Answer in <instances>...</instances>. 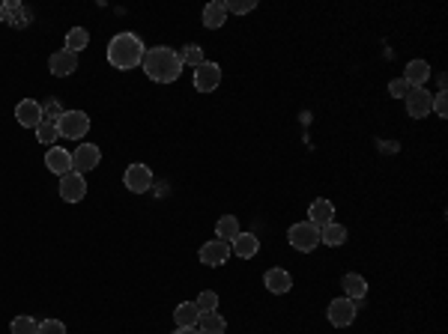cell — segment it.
<instances>
[{
    "mask_svg": "<svg viewBox=\"0 0 448 334\" xmlns=\"http://www.w3.org/2000/svg\"><path fill=\"white\" fill-rule=\"evenodd\" d=\"M227 24V9H224V0H212V3L203 6V27L210 30H218V27Z\"/></svg>",
    "mask_w": 448,
    "mask_h": 334,
    "instance_id": "cell-20",
    "label": "cell"
},
{
    "mask_svg": "<svg viewBox=\"0 0 448 334\" xmlns=\"http://www.w3.org/2000/svg\"><path fill=\"white\" fill-rule=\"evenodd\" d=\"M33 132H36V140H39V143H57V138H60L57 125H54V123H39Z\"/></svg>",
    "mask_w": 448,
    "mask_h": 334,
    "instance_id": "cell-30",
    "label": "cell"
},
{
    "mask_svg": "<svg viewBox=\"0 0 448 334\" xmlns=\"http://www.w3.org/2000/svg\"><path fill=\"white\" fill-rule=\"evenodd\" d=\"M308 221L314 227H326V224L335 221V203L326 200V197H320V200H314L308 206Z\"/></svg>",
    "mask_w": 448,
    "mask_h": 334,
    "instance_id": "cell-15",
    "label": "cell"
},
{
    "mask_svg": "<svg viewBox=\"0 0 448 334\" xmlns=\"http://www.w3.org/2000/svg\"><path fill=\"white\" fill-rule=\"evenodd\" d=\"M230 254H233V251H230L227 242L212 239V242H206V245L201 248V254H197V257H201L203 266H224L230 260Z\"/></svg>",
    "mask_w": 448,
    "mask_h": 334,
    "instance_id": "cell-11",
    "label": "cell"
},
{
    "mask_svg": "<svg viewBox=\"0 0 448 334\" xmlns=\"http://www.w3.org/2000/svg\"><path fill=\"white\" fill-rule=\"evenodd\" d=\"M356 311H358L356 302H349V299H335V302H329L326 317H329V322H332L335 328H347V326H353Z\"/></svg>",
    "mask_w": 448,
    "mask_h": 334,
    "instance_id": "cell-7",
    "label": "cell"
},
{
    "mask_svg": "<svg viewBox=\"0 0 448 334\" xmlns=\"http://www.w3.org/2000/svg\"><path fill=\"white\" fill-rule=\"evenodd\" d=\"M221 84V66L218 63H201V66L194 69V90L197 93H212L215 87Z\"/></svg>",
    "mask_w": 448,
    "mask_h": 334,
    "instance_id": "cell-8",
    "label": "cell"
},
{
    "mask_svg": "<svg viewBox=\"0 0 448 334\" xmlns=\"http://www.w3.org/2000/svg\"><path fill=\"white\" fill-rule=\"evenodd\" d=\"M143 72H147L150 81H156V84H174V81L183 75V60H179V54L174 48H167V45H156V48H147L143 54Z\"/></svg>",
    "mask_w": 448,
    "mask_h": 334,
    "instance_id": "cell-1",
    "label": "cell"
},
{
    "mask_svg": "<svg viewBox=\"0 0 448 334\" xmlns=\"http://www.w3.org/2000/svg\"><path fill=\"white\" fill-rule=\"evenodd\" d=\"M230 251L239 260H251V257H257V251H260V239L254 236V233H239V236L233 239Z\"/></svg>",
    "mask_w": 448,
    "mask_h": 334,
    "instance_id": "cell-19",
    "label": "cell"
},
{
    "mask_svg": "<svg viewBox=\"0 0 448 334\" xmlns=\"http://www.w3.org/2000/svg\"><path fill=\"white\" fill-rule=\"evenodd\" d=\"M430 111H434L436 116H445L448 114V96L445 93H436L434 102H430Z\"/></svg>",
    "mask_w": 448,
    "mask_h": 334,
    "instance_id": "cell-35",
    "label": "cell"
},
{
    "mask_svg": "<svg viewBox=\"0 0 448 334\" xmlns=\"http://www.w3.org/2000/svg\"><path fill=\"white\" fill-rule=\"evenodd\" d=\"M143 54H147V48H143L141 36H134V33H116L108 42V63L120 72L138 69L143 63Z\"/></svg>",
    "mask_w": 448,
    "mask_h": 334,
    "instance_id": "cell-2",
    "label": "cell"
},
{
    "mask_svg": "<svg viewBox=\"0 0 448 334\" xmlns=\"http://www.w3.org/2000/svg\"><path fill=\"white\" fill-rule=\"evenodd\" d=\"M403 102H407V114L412 120H425V116H430V102H434V96H430L425 87H412Z\"/></svg>",
    "mask_w": 448,
    "mask_h": 334,
    "instance_id": "cell-10",
    "label": "cell"
},
{
    "mask_svg": "<svg viewBox=\"0 0 448 334\" xmlns=\"http://www.w3.org/2000/svg\"><path fill=\"white\" fill-rule=\"evenodd\" d=\"M39 334H66V326L60 320H42L39 322Z\"/></svg>",
    "mask_w": 448,
    "mask_h": 334,
    "instance_id": "cell-34",
    "label": "cell"
},
{
    "mask_svg": "<svg viewBox=\"0 0 448 334\" xmlns=\"http://www.w3.org/2000/svg\"><path fill=\"white\" fill-rule=\"evenodd\" d=\"M9 328H12V334H39V322L33 317H15Z\"/></svg>",
    "mask_w": 448,
    "mask_h": 334,
    "instance_id": "cell-28",
    "label": "cell"
},
{
    "mask_svg": "<svg viewBox=\"0 0 448 334\" xmlns=\"http://www.w3.org/2000/svg\"><path fill=\"white\" fill-rule=\"evenodd\" d=\"M287 239L299 254H311L314 248H320V227H314L311 221H299L287 230Z\"/></svg>",
    "mask_w": 448,
    "mask_h": 334,
    "instance_id": "cell-3",
    "label": "cell"
},
{
    "mask_svg": "<svg viewBox=\"0 0 448 334\" xmlns=\"http://www.w3.org/2000/svg\"><path fill=\"white\" fill-rule=\"evenodd\" d=\"M45 167L57 176H66L72 170V156L63 147H48V152H45Z\"/></svg>",
    "mask_w": 448,
    "mask_h": 334,
    "instance_id": "cell-16",
    "label": "cell"
},
{
    "mask_svg": "<svg viewBox=\"0 0 448 334\" xmlns=\"http://www.w3.org/2000/svg\"><path fill=\"white\" fill-rule=\"evenodd\" d=\"M48 69H51V75L54 78H69L72 72L78 69V54H72V51H54L51 57H48Z\"/></svg>",
    "mask_w": 448,
    "mask_h": 334,
    "instance_id": "cell-12",
    "label": "cell"
},
{
    "mask_svg": "<svg viewBox=\"0 0 448 334\" xmlns=\"http://www.w3.org/2000/svg\"><path fill=\"white\" fill-rule=\"evenodd\" d=\"M409 84L403 78H394V81H389V96H394V98H407V93H409Z\"/></svg>",
    "mask_w": 448,
    "mask_h": 334,
    "instance_id": "cell-33",
    "label": "cell"
},
{
    "mask_svg": "<svg viewBox=\"0 0 448 334\" xmlns=\"http://www.w3.org/2000/svg\"><path fill=\"white\" fill-rule=\"evenodd\" d=\"M400 78L407 81L409 87H425L427 81H430V63L427 60H409Z\"/></svg>",
    "mask_w": 448,
    "mask_h": 334,
    "instance_id": "cell-17",
    "label": "cell"
},
{
    "mask_svg": "<svg viewBox=\"0 0 448 334\" xmlns=\"http://www.w3.org/2000/svg\"><path fill=\"white\" fill-rule=\"evenodd\" d=\"M87 194V179L75 174V170H69L66 176H60V197L66 203H81Z\"/></svg>",
    "mask_w": 448,
    "mask_h": 334,
    "instance_id": "cell-9",
    "label": "cell"
},
{
    "mask_svg": "<svg viewBox=\"0 0 448 334\" xmlns=\"http://www.w3.org/2000/svg\"><path fill=\"white\" fill-rule=\"evenodd\" d=\"M254 6H257L254 0H224V9L233 12V15H248Z\"/></svg>",
    "mask_w": 448,
    "mask_h": 334,
    "instance_id": "cell-32",
    "label": "cell"
},
{
    "mask_svg": "<svg viewBox=\"0 0 448 334\" xmlns=\"http://www.w3.org/2000/svg\"><path fill=\"white\" fill-rule=\"evenodd\" d=\"M3 9H6V24H12V27H27L30 24V18H33L30 9H24L21 3H15V0L3 3Z\"/></svg>",
    "mask_w": 448,
    "mask_h": 334,
    "instance_id": "cell-24",
    "label": "cell"
},
{
    "mask_svg": "<svg viewBox=\"0 0 448 334\" xmlns=\"http://www.w3.org/2000/svg\"><path fill=\"white\" fill-rule=\"evenodd\" d=\"M123 185L129 188L132 194H143V191H150L152 188V170L147 165H141V161H134V165L125 167V174H123Z\"/></svg>",
    "mask_w": 448,
    "mask_h": 334,
    "instance_id": "cell-6",
    "label": "cell"
},
{
    "mask_svg": "<svg viewBox=\"0 0 448 334\" xmlns=\"http://www.w3.org/2000/svg\"><path fill=\"white\" fill-rule=\"evenodd\" d=\"M176 54H179V60H183V66L197 69L203 63V48H201V45H185V48L176 51Z\"/></svg>",
    "mask_w": 448,
    "mask_h": 334,
    "instance_id": "cell-27",
    "label": "cell"
},
{
    "mask_svg": "<svg viewBox=\"0 0 448 334\" xmlns=\"http://www.w3.org/2000/svg\"><path fill=\"white\" fill-rule=\"evenodd\" d=\"M197 320H201V311H197L194 302H183L174 311V322L176 328H197Z\"/></svg>",
    "mask_w": 448,
    "mask_h": 334,
    "instance_id": "cell-21",
    "label": "cell"
},
{
    "mask_svg": "<svg viewBox=\"0 0 448 334\" xmlns=\"http://www.w3.org/2000/svg\"><path fill=\"white\" fill-rule=\"evenodd\" d=\"M239 221H236V215H221L218 224H215V236H218L221 242H227V245H233V239L239 236Z\"/></svg>",
    "mask_w": 448,
    "mask_h": 334,
    "instance_id": "cell-23",
    "label": "cell"
},
{
    "mask_svg": "<svg viewBox=\"0 0 448 334\" xmlns=\"http://www.w3.org/2000/svg\"><path fill=\"white\" fill-rule=\"evenodd\" d=\"M90 132V116L84 111H63L57 120V134L66 140H81Z\"/></svg>",
    "mask_w": 448,
    "mask_h": 334,
    "instance_id": "cell-4",
    "label": "cell"
},
{
    "mask_svg": "<svg viewBox=\"0 0 448 334\" xmlns=\"http://www.w3.org/2000/svg\"><path fill=\"white\" fill-rule=\"evenodd\" d=\"M174 334H203L201 328H176Z\"/></svg>",
    "mask_w": 448,
    "mask_h": 334,
    "instance_id": "cell-36",
    "label": "cell"
},
{
    "mask_svg": "<svg viewBox=\"0 0 448 334\" xmlns=\"http://www.w3.org/2000/svg\"><path fill=\"white\" fill-rule=\"evenodd\" d=\"M15 120H18V125H24V129H36V125L42 123V105L33 102V98H24V102H18Z\"/></svg>",
    "mask_w": 448,
    "mask_h": 334,
    "instance_id": "cell-14",
    "label": "cell"
},
{
    "mask_svg": "<svg viewBox=\"0 0 448 334\" xmlns=\"http://www.w3.org/2000/svg\"><path fill=\"white\" fill-rule=\"evenodd\" d=\"M197 311L201 313H212V311H218V293H212V290H203L201 295H197Z\"/></svg>",
    "mask_w": 448,
    "mask_h": 334,
    "instance_id": "cell-29",
    "label": "cell"
},
{
    "mask_svg": "<svg viewBox=\"0 0 448 334\" xmlns=\"http://www.w3.org/2000/svg\"><path fill=\"white\" fill-rule=\"evenodd\" d=\"M87 42H90V33L84 30V27H72V30L66 33V51H72V54L84 51Z\"/></svg>",
    "mask_w": 448,
    "mask_h": 334,
    "instance_id": "cell-26",
    "label": "cell"
},
{
    "mask_svg": "<svg viewBox=\"0 0 448 334\" xmlns=\"http://www.w3.org/2000/svg\"><path fill=\"white\" fill-rule=\"evenodd\" d=\"M347 242V227L344 224H326V227H320V245H329V248H340Z\"/></svg>",
    "mask_w": 448,
    "mask_h": 334,
    "instance_id": "cell-22",
    "label": "cell"
},
{
    "mask_svg": "<svg viewBox=\"0 0 448 334\" xmlns=\"http://www.w3.org/2000/svg\"><path fill=\"white\" fill-rule=\"evenodd\" d=\"M60 116H63L60 102H57V98H48V102L42 105V123H54V125H57Z\"/></svg>",
    "mask_w": 448,
    "mask_h": 334,
    "instance_id": "cell-31",
    "label": "cell"
},
{
    "mask_svg": "<svg viewBox=\"0 0 448 334\" xmlns=\"http://www.w3.org/2000/svg\"><path fill=\"white\" fill-rule=\"evenodd\" d=\"M0 24H6V9H3V3H0Z\"/></svg>",
    "mask_w": 448,
    "mask_h": 334,
    "instance_id": "cell-37",
    "label": "cell"
},
{
    "mask_svg": "<svg viewBox=\"0 0 448 334\" xmlns=\"http://www.w3.org/2000/svg\"><path fill=\"white\" fill-rule=\"evenodd\" d=\"M197 328L203 334H224L227 331V320L218 317V313H201V320H197Z\"/></svg>",
    "mask_w": 448,
    "mask_h": 334,
    "instance_id": "cell-25",
    "label": "cell"
},
{
    "mask_svg": "<svg viewBox=\"0 0 448 334\" xmlns=\"http://www.w3.org/2000/svg\"><path fill=\"white\" fill-rule=\"evenodd\" d=\"M263 286L272 295H284V293H290L293 290V278H290V272L287 269H269V272L263 275Z\"/></svg>",
    "mask_w": 448,
    "mask_h": 334,
    "instance_id": "cell-13",
    "label": "cell"
},
{
    "mask_svg": "<svg viewBox=\"0 0 448 334\" xmlns=\"http://www.w3.org/2000/svg\"><path fill=\"white\" fill-rule=\"evenodd\" d=\"M99 161H102V149H99L96 143H78V149L72 152V170L81 176L90 174V170H96Z\"/></svg>",
    "mask_w": 448,
    "mask_h": 334,
    "instance_id": "cell-5",
    "label": "cell"
},
{
    "mask_svg": "<svg viewBox=\"0 0 448 334\" xmlns=\"http://www.w3.org/2000/svg\"><path fill=\"white\" fill-rule=\"evenodd\" d=\"M340 286H344V299H349V302H362L365 295H367V281L358 272H347L344 275V281H340Z\"/></svg>",
    "mask_w": 448,
    "mask_h": 334,
    "instance_id": "cell-18",
    "label": "cell"
}]
</instances>
